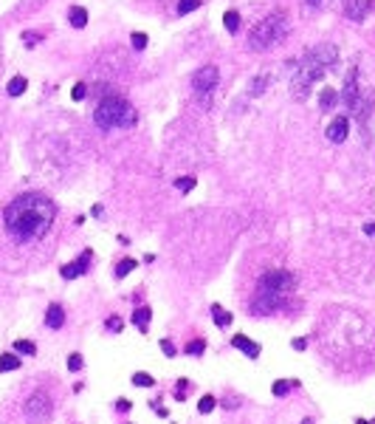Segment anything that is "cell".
Listing matches in <instances>:
<instances>
[{"instance_id":"cell-43","label":"cell","mask_w":375,"mask_h":424,"mask_svg":"<svg viewBox=\"0 0 375 424\" xmlns=\"http://www.w3.org/2000/svg\"><path fill=\"white\" fill-rule=\"evenodd\" d=\"M302 424H313V421H311V418H305V421H302Z\"/></svg>"},{"instance_id":"cell-1","label":"cell","mask_w":375,"mask_h":424,"mask_svg":"<svg viewBox=\"0 0 375 424\" xmlns=\"http://www.w3.org/2000/svg\"><path fill=\"white\" fill-rule=\"evenodd\" d=\"M54 218H57L54 201L40 193L17 195L15 201L3 209V223H6L9 235L15 240H20V244H31V240L45 237Z\"/></svg>"},{"instance_id":"cell-5","label":"cell","mask_w":375,"mask_h":424,"mask_svg":"<svg viewBox=\"0 0 375 424\" xmlns=\"http://www.w3.org/2000/svg\"><path fill=\"white\" fill-rule=\"evenodd\" d=\"M260 288L262 291H271V294L288 297V294H293V288H296V277L290 272H285V269H271L268 274H262Z\"/></svg>"},{"instance_id":"cell-40","label":"cell","mask_w":375,"mask_h":424,"mask_svg":"<svg viewBox=\"0 0 375 424\" xmlns=\"http://www.w3.org/2000/svg\"><path fill=\"white\" fill-rule=\"evenodd\" d=\"M364 232H367V235H375V223H367V226H364Z\"/></svg>"},{"instance_id":"cell-21","label":"cell","mask_w":375,"mask_h":424,"mask_svg":"<svg viewBox=\"0 0 375 424\" xmlns=\"http://www.w3.org/2000/svg\"><path fill=\"white\" fill-rule=\"evenodd\" d=\"M212 317H214V323H217L220 328L232 325V314H229L226 309H220V306H212Z\"/></svg>"},{"instance_id":"cell-20","label":"cell","mask_w":375,"mask_h":424,"mask_svg":"<svg viewBox=\"0 0 375 424\" xmlns=\"http://www.w3.org/2000/svg\"><path fill=\"white\" fill-rule=\"evenodd\" d=\"M223 23H226V31H229V34H234V31L240 29V15H237L234 9H229L226 15H223Z\"/></svg>"},{"instance_id":"cell-11","label":"cell","mask_w":375,"mask_h":424,"mask_svg":"<svg viewBox=\"0 0 375 424\" xmlns=\"http://www.w3.org/2000/svg\"><path fill=\"white\" fill-rule=\"evenodd\" d=\"M232 345L237 348V351H243L248 356V359H257V356H260V345H257V342H251V339L246 337V334H237V337L232 339Z\"/></svg>"},{"instance_id":"cell-27","label":"cell","mask_w":375,"mask_h":424,"mask_svg":"<svg viewBox=\"0 0 375 424\" xmlns=\"http://www.w3.org/2000/svg\"><path fill=\"white\" fill-rule=\"evenodd\" d=\"M214 404H217V399H214V396H209V393H206L203 399H200V402H198V410H200V413H203V416H206V413H212V410H214Z\"/></svg>"},{"instance_id":"cell-42","label":"cell","mask_w":375,"mask_h":424,"mask_svg":"<svg viewBox=\"0 0 375 424\" xmlns=\"http://www.w3.org/2000/svg\"><path fill=\"white\" fill-rule=\"evenodd\" d=\"M355 424H369V421H367V418H358V421H355Z\"/></svg>"},{"instance_id":"cell-15","label":"cell","mask_w":375,"mask_h":424,"mask_svg":"<svg viewBox=\"0 0 375 424\" xmlns=\"http://www.w3.org/2000/svg\"><path fill=\"white\" fill-rule=\"evenodd\" d=\"M149 317H153L149 306H138V309L133 311V317H130V320H133V325L141 331V334H147V331H149Z\"/></svg>"},{"instance_id":"cell-36","label":"cell","mask_w":375,"mask_h":424,"mask_svg":"<svg viewBox=\"0 0 375 424\" xmlns=\"http://www.w3.org/2000/svg\"><path fill=\"white\" fill-rule=\"evenodd\" d=\"M161 351H164V356H170V359H172V356L178 353V348L172 345L170 339H161Z\"/></svg>"},{"instance_id":"cell-33","label":"cell","mask_w":375,"mask_h":424,"mask_svg":"<svg viewBox=\"0 0 375 424\" xmlns=\"http://www.w3.org/2000/svg\"><path fill=\"white\" fill-rule=\"evenodd\" d=\"M121 325H124V320H121V317H110V320H107V323H105V328L107 331H110V334H119V331H121Z\"/></svg>"},{"instance_id":"cell-38","label":"cell","mask_w":375,"mask_h":424,"mask_svg":"<svg viewBox=\"0 0 375 424\" xmlns=\"http://www.w3.org/2000/svg\"><path fill=\"white\" fill-rule=\"evenodd\" d=\"M305 348H308V339H305V337L293 339V351H305Z\"/></svg>"},{"instance_id":"cell-23","label":"cell","mask_w":375,"mask_h":424,"mask_svg":"<svg viewBox=\"0 0 375 424\" xmlns=\"http://www.w3.org/2000/svg\"><path fill=\"white\" fill-rule=\"evenodd\" d=\"M296 382H288V379H276L274 382V388H271V393L274 396H285V393H290V388H293Z\"/></svg>"},{"instance_id":"cell-37","label":"cell","mask_w":375,"mask_h":424,"mask_svg":"<svg viewBox=\"0 0 375 424\" xmlns=\"http://www.w3.org/2000/svg\"><path fill=\"white\" fill-rule=\"evenodd\" d=\"M130 407H133L130 399H119V402H116V410H119V413H130Z\"/></svg>"},{"instance_id":"cell-30","label":"cell","mask_w":375,"mask_h":424,"mask_svg":"<svg viewBox=\"0 0 375 424\" xmlns=\"http://www.w3.org/2000/svg\"><path fill=\"white\" fill-rule=\"evenodd\" d=\"M203 351H206V342H203V339H195V342H189V345H186V353H189V356H200Z\"/></svg>"},{"instance_id":"cell-25","label":"cell","mask_w":375,"mask_h":424,"mask_svg":"<svg viewBox=\"0 0 375 424\" xmlns=\"http://www.w3.org/2000/svg\"><path fill=\"white\" fill-rule=\"evenodd\" d=\"M15 351H17V353H26V356H34L37 348H34V342H29V339H17V342H15Z\"/></svg>"},{"instance_id":"cell-8","label":"cell","mask_w":375,"mask_h":424,"mask_svg":"<svg viewBox=\"0 0 375 424\" xmlns=\"http://www.w3.org/2000/svg\"><path fill=\"white\" fill-rule=\"evenodd\" d=\"M217 82H220L217 65H203V68H198V74H195V79H192V85H195L198 94H209L212 88H217Z\"/></svg>"},{"instance_id":"cell-12","label":"cell","mask_w":375,"mask_h":424,"mask_svg":"<svg viewBox=\"0 0 375 424\" xmlns=\"http://www.w3.org/2000/svg\"><path fill=\"white\" fill-rule=\"evenodd\" d=\"M45 325L54 328V331L65 325V309L59 306V302H51V306H48V311H45Z\"/></svg>"},{"instance_id":"cell-28","label":"cell","mask_w":375,"mask_h":424,"mask_svg":"<svg viewBox=\"0 0 375 424\" xmlns=\"http://www.w3.org/2000/svg\"><path fill=\"white\" fill-rule=\"evenodd\" d=\"M130 43H133V48H135V51L147 48V34H144V31H133V37H130Z\"/></svg>"},{"instance_id":"cell-39","label":"cell","mask_w":375,"mask_h":424,"mask_svg":"<svg viewBox=\"0 0 375 424\" xmlns=\"http://www.w3.org/2000/svg\"><path fill=\"white\" fill-rule=\"evenodd\" d=\"M23 40H26V43H37V40H43V34H34V31H26V34H23Z\"/></svg>"},{"instance_id":"cell-13","label":"cell","mask_w":375,"mask_h":424,"mask_svg":"<svg viewBox=\"0 0 375 424\" xmlns=\"http://www.w3.org/2000/svg\"><path fill=\"white\" fill-rule=\"evenodd\" d=\"M369 9H372L369 0H350V3H347V17H353L355 23H361L364 17H367Z\"/></svg>"},{"instance_id":"cell-9","label":"cell","mask_w":375,"mask_h":424,"mask_svg":"<svg viewBox=\"0 0 375 424\" xmlns=\"http://www.w3.org/2000/svg\"><path fill=\"white\" fill-rule=\"evenodd\" d=\"M347 136H350V119H347V116H336V119L327 125V139L341 144Z\"/></svg>"},{"instance_id":"cell-26","label":"cell","mask_w":375,"mask_h":424,"mask_svg":"<svg viewBox=\"0 0 375 424\" xmlns=\"http://www.w3.org/2000/svg\"><path fill=\"white\" fill-rule=\"evenodd\" d=\"M268 82H271V77H257L254 82H251V96H260L265 88H268Z\"/></svg>"},{"instance_id":"cell-32","label":"cell","mask_w":375,"mask_h":424,"mask_svg":"<svg viewBox=\"0 0 375 424\" xmlns=\"http://www.w3.org/2000/svg\"><path fill=\"white\" fill-rule=\"evenodd\" d=\"M175 187L181 190V193H189V190H195V178H192V175H184V178L175 181Z\"/></svg>"},{"instance_id":"cell-18","label":"cell","mask_w":375,"mask_h":424,"mask_svg":"<svg viewBox=\"0 0 375 424\" xmlns=\"http://www.w3.org/2000/svg\"><path fill=\"white\" fill-rule=\"evenodd\" d=\"M23 362H20V356L17 353H3L0 356V374H6V371H17Z\"/></svg>"},{"instance_id":"cell-22","label":"cell","mask_w":375,"mask_h":424,"mask_svg":"<svg viewBox=\"0 0 375 424\" xmlns=\"http://www.w3.org/2000/svg\"><path fill=\"white\" fill-rule=\"evenodd\" d=\"M135 385V388H153V385H156V379H153V376L149 374H144V371H138V374H133V379H130Z\"/></svg>"},{"instance_id":"cell-24","label":"cell","mask_w":375,"mask_h":424,"mask_svg":"<svg viewBox=\"0 0 375 424\" xmlns=\"http://www.w3.org/2000/svg\"><path fill=\"white\" fill-rule=\"evenodd\" d=\"M133 269H135V260H133V258L121 260L119 266H116V277H119V280H121V277H127V274L133 272Z\"/></svg>"},{"instance_id":"cell-10","label":"cell","mask_w":375,"mask_h":424,"mask_svg":"<svg viewBox=\"0 0 375 424\" xmlns=\"http://www.w3.org/2000/svg\"><path fill=\"white\" fill-rule=\"evenodd\" d=\"M91 258H93V255H91V249H88L82 258H77L73 263L62 266V269H59V272H62V277H65V280H73V277H79V274H85L88 266H91Z\"/></svg>"},{"instance_id":"cell-35","label":"cell","mask_w":375,"mask_h":424,"mask_svg":"<svg viewBox=\"0 0 375 424\" xmlns=\"http://www.w3.org/2000/svg\"><path fill=\"white\" fill-rule=\"evenodd\" d=\"M186 388H189V382H186V379H178V390H175V399H178V402H184V399H186Z\"/></svg>"},{"instance_id":"cell-14","label":"cell","mask_w":375,"mask_h":424,"mask_svg":"<svg viewBox=\"0 0 375 424\" xmlns=\"http://www.w3.org/2000/svg\"><path fill=\"white\" fill-rule=\"evenodd\" d=\"M344 102H347V108H358V82H355V71L347 77V85H344Z\"/></svg>"},{"instance_id":"cell-3","label":"cell","mask_w":375,"mask_h":424,"mask_svg":"<svg viewBox=\"0 0 375 424\" xmlns=\"http://www.w3.org/2000/svg\"><path fill=\"white\" fill-rule=\"evenodd\" d=\"M93 119H96V125L102 130H116V128L124 130V128H133L135 125V110L127 99H121L116 94H107L99 99Z\"/></svg>"},{"instance_id":"cell-7","label":"cell","mask_w":375,"mask_h":424,"mask_svg":"<svg viewBox=\"0 0 375 424\" xmlns=\"http://www.w3.org/2000/svg\"><path fill=\"white\" fill-rule=\"evenodd\" d=\"M285 300H288V297L271 294V291H262V288H260L257 300L251 302V311H254L257 317H268V314H274V311H279V309H282V306H285Z\"/></svg>"},{"instance_id":"cell-29","label":"cell","mask_w":375,"mask_h":424,"mask_svg":"<svg viewBox=\"0 0 375 424\" xmlns=\"http://www.w3.org/2000/svg\"><path fill=\"white\" fill-rule=\"evenodd\" d=\"M198 6H200V0H181V3H178V15H189V12H195Z\"/></svg>"},{"instance_id":"cell-4","label":"cell","mask_w":375,"mask_h":424,"mask_svg":"<svg viewBox=\"0 0 375 424\" xmlns=\"http://www.w3.org/2000/svg\"><path fill=\"white\" fill-rule=\"evenodd\" d=\"M285 31H288V17H285V12L276 9V12H271L265 20L257 23L254 29H251V34H248V48L251 51L271 48V45H276L285 37Z\"/></svg>"},{"instance_id":"cell-17","label":"cell","mask_w":375,"mask_h":424,"mask_svg":"<svg viewBox=\"0 0 375 424\" xmlns=\"http://www.w3.org/2000/svg\"><path fill=\"white\" fill-rule=\"evenodd\" d=\"M336 102H339V94H336V91H333V88H325V91H322V94H319V108L325 110H330L333 105H336Z\"/></svg>"},{"instance_id":"cell-2","label":"cell","mask_w":375,"mask_h":424,"mask_svg":"<svg viewBox=\"0 0 375 424\" xmlns=\"http://www.w3.org/2000/svg\"><path fill=\"white\" fill-rule=\"evenodd\" d=\"M336 59H339V48H336V45H319V48L308 51V54L299 59V68H293V79H290L293 96H296V99H305V96L311 94V88L325 77V71L336 63Z\"/></svg>"},{"instance_id":"cell-19","label":"cell","mask_w":375,"mask_h":424,"mask_svg":"<svg viewBox=\"0 0 375 424\" xmlns=\"http://www.w3.org/2000/svg\"><path fill=\"white\" fill-rule=\"evenodd\" d=\"M26 88H29V79H26V77H15V79H9L6 91H9V96H20Z\"/></svg>"},{"instance_id":"cell-6","label":"cell","mask_w":375,"mask_h":424,"mask_svg":"<svg viewBox=\"0 0 375 424\" xmlns=\"http://www.w3.org/2000/svg\"><path fill=\"white\" fill-rule=\"evenodd\" d=\"M51 410H54V402H51V396L43 393V390H37L34 396H29V402H26V416L31 421H45L51 416Z\"/></svg>"},{"instance_id":"cell-34","label":"cell","mask_w":375,"mask_h":424,"mask_svg":"<svg viewBox=\"0 0 375 424\" xmlns=\"http://www.w3.org/2000/svg\"><path fill=\"white\" fill-rule=\"evenodd\" d=\"M88 96V85H82V82H77V85H73V91H71V99H85Z\"/></svg>"},{"instance_id":"cell-16","label":"cell","mask_w":375,"mask_h":424,"mask_svg":"<svg viewBox=\"0 0 375 424\" xmlns=\"http://www.w3.org/2000/svg\"><path fill=\"white\" fill-rule=\"evenodd\" d=\"M68 23H71L73 29H85L88 26V12L82 6H71L68 9Z\"/></svg>"},{"instance_id":"cell-41","label":"cell","mask_w":375,"mask_h":424,"mask_svg":"<svg viewBox=\"0 0 375 424\" xmlns=\"http://www.w3.org/2000/svg\"><path fill=\"white\" fill-rule=\"evenodd\" d=\"M308 3H311V6H319V3H322V0H308Z\"/></svg>"},{"instance_id":"cell-31","label":"cell","mask_w":375,"mask_h":424,"mask_svg":"<svg viewBox=\"0 0 375 424\" xmlns=\"http://www.w3.org/2000/svg\"><path fill=\"white\" fill-rule=\"evenodd\" d=\"M82 365H85L82 353H71V356H68V371H73V374H77V371H82Z\"/></svg>"}]
</instances>
